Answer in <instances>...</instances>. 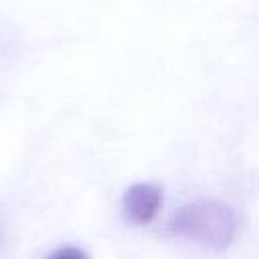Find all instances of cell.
<instances>
[{
    "instance_id": "3957f363",
    "label": "cell",
    "mask_w": 259,
    "mask_h": 259,
    "mask_svg": "<svg viewBox=\"0 0 259 259\" xmlns=\"http://www.w3.org/2000/svg\"><path fill=\"white\" fill-rule=\"evenodd\" d=\"M53 259H83L87 257V251L79 249V247H73V245H63L59 249H55L51 253Z\"/></svg>"
},
{
    "instance_id": "7a4b0ae2",
    "label": "cell",
    "mask_w": 259,
    "mask_h": 259,
    "mask_svg": "<svg viewBox=\"0 0 259 259\" xmlns=\"http://www.w3.org/2000/svg\"><path fill=\"white\" fill-rule=\"evenodd\" d=\"M164 202L162 186L154 182H136L125 188L121 196V210L127 223L144 227L150 225Z\"/></svg>"
},
{
    "instance_id": "6da1fadb",
    "label": "cell",
    "mask_w": 259,
    "mask_h": 259,
    "mask_svg": "<svg viewBox=\"0 0 259 259\" xmlns=\"http://www.w3.org/2000/svg\"><path fill=\"white\" fill-rule=\"evenodd\" d=\"M170 233L198 243L206 249H227L239 231L237 212L219 200L188 202L172 214L168 223Z\"/></svg>"
}]
</instances>
